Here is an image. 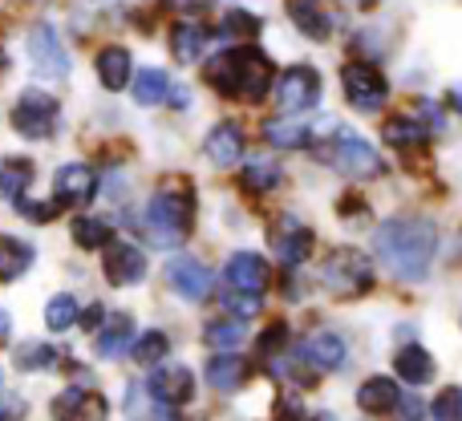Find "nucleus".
<instances>
[{"instance_id": "26", "label": "nucleus", "mask_w": 462, "mask_h": 421, "mask_svg": "<svg viewBox=\"0 0 462 421\" xmlns=\"http://www.w3.org/2000/svg\"><path fill=\"white\" fill-rule=\"evenodd\" d=\"M263 138L280 151H296V146H309L312 142V126L304 118H272L263 122Z\"/></svg>"}, {"instance_id": "20", "label": "nucleus", "mask_w": 462, "mask_h": 421, "mask_svg": "<svg viewBox=\"0 0 462 421\" xmlns=\"http://www.w3.org/2000/svg\"><path fill=\"white\" fill-rule=\"evenodd\" d=\"M239 154H244V130H239L236 122H219L208 134V159L216 162V167H236Z\"/></svg>"}, {"instance_id": "38", "label": "nucleus", "mask_w": 462, "mask_h": 421, "mask_svg": "<svg viewBox=\"0 0 462 421\" xmlns=\"http://www.w3.org/2000/svg\"><path fill=\"white\" fill-rule=\"evenodd\" d=\"M57 365V349H49V344H21L16 349V369H24V373H45V369Z\"/></svg>"}, {"instance_id": "15", "label": "nucleus", "mask_w": 462, "mask_h": 421, "mask_svg": "<svg viewBox=\"0 0 462 421\" xmlns=\"http://www.w3.org/2000/svg\"><path fill=\"white\" fill-rule=\"evenodd\" d=\"M53 195H57V203H65V207H86V203H94V195H97V175L89 167H81V162H69V167L57 170Z\"/></svg>"}, {"instance_id": "46", "label": "nucleus", "mask_w": 462, "mask_h": 421, "mask_svg": "<svg viewBox=\"0 0 462 421\" xmlns=\"http://www.w3.org/2000/svg\"><path fill=\"white\" fill-rule=\"evenodd\" d=\"M447 102H450V105H455V110L462 114V81H458V86H450V94H447Z\"/></svg>"}, {"instance_id": "28", "label": "nucleus", "mask_w": 462, "mask_h": 421, "mask_svg": "<svg viewBox=\"0 0 462 421\" xmlns=\"http://www.w3.org/2000/svg\"><path fill=\"white\" fill-rule=\"evenodd\" d=\"M382 138L390 146H426L430 142V126H426V122H418V118H410V114H402V118H390L382 126Z\"/></svg>"}, {"instance_id": "23", "label": "nucleus", "mask_w": 462, "mask_h": 421, "mask_svg": "<svg viewBox=\"0 0 462 421\" xmlns=\"http://www.w3.org/2000/svg\"><path fill=\"white\" fill-rule=\"evenodd\" d=\"M171 53H175V61H183V65L199 61V57L208 53V29L195 21H179L175 29H171Z\"/></svg>"}, {"instance_id": "32", "label": "nucleus", "mask_w": 462, "mask_h": 421, "mask_svg": "<svg viewBox=\"0 0 462 421\" xmlns=\"http://www.w3.org/2000/svg\"><path fill=\"white\" fill-rule=\"evenodd\" d=\"M203 341L211 344V349H219V352H236L239 344L247 341V328H244V320H211L208 325V333H203Z\"/></svg>"}, {"instance_id": "34", "label": "nucleus", "mask_w": 462, "mask_h": 421, "mask_svg": "<svg viewBox=\"0 0 462 421\" xmlns=\"http://www.w3.org/2000/svg\"><path fill=\"white\" fill-rule=\"evenodd\" d=\"M45 325H49V333H65V328H73L78 325V300H73L69 292L53 296V300L45 304Z\"/></svg>"}, {"instance_id": "19", "label": "nucleus", "mask_w": 462, "mask_h": 421, "mask_svg": "<svg viewBox=\"0 0 462 421\" xmlns=\"http://www.w3.org/2000/svg\"><path fill=\"white\" fill-rule=\"evenodd\" d=\"M288 13H292V24L312 41H328L333 32V16L325 13L320 0H288Z\"/></svg>"}, {"instance_id": "49", "label": "nucleus", "mask_w": 462, "mask_h": 421, "mask_svg": "<svg viewBox=\"0 0 462 421\" xmlns=\"http://www.w3.org/2000/svg\"><path fill=\"white\" fill-rule=\"evenodd\" d=\"M361 5H369V0H361Z\"/></svg>"}, {"instance_id": "45", "label": "nucleus", "mask_w": 462, "mask_h": 421, "mask_svg": "<svg viewBox=\"0 0 462 421\" xmlns=\"http://www.w3.org/2000/svg\"><path fill=\"white\" fill-rule=\"evenodd\" d=\"M280 421H300V414H296V406H292V401H280Z\"/></svg>"}, {"instance_id": "37", "label": "nucleus", "mask_w": 462, "mask_h": 421, "mask_svg": "<svg viewBox=\"0 0 462 421\" xmlns=\"http://www.w3.org/2000/svg\"><path fill=\"white\" fill-rule=\"evenodd\" d=\"M224 32L227 41H239V45H247V41L260 32V16H252L247 8H231V13H224Z\"/></svg>"}, {"instance_id": "16", "label": "nucleus", "mask_w": 462, "mask_h": 421, "mask_svg": "<svg viewBox=\"0 0 462 421\" xmlns=\"http://www.w3.org/2000/svg\"><path fill=\"white\" fill-rule=\"evenodd\" d=\"M106 414H110V406H106L102 393L94 389H65L61 398L53 401V417L57 421H106Z\"/></svg>"}, {"instance_id": "1", "label": "nucleus", "mask_w": 462, "mask_h": 421, "mask_svg": "<svg viewBox=\"0 0 462 421\" xmlns=\"http://www.w3.org/2000/svg\"><path fill=\"white\" fill-rule=\"evenodd\" d=\"M377 260L393 271L398 279H426L434 263V252H439V235H434V223L426 219H385L374 235Z\"/></svg>"}, {"instance_id": "30", "label": "nucleus", "mask_w": 462, "mask_h": 421, "mask_svg": "<svg viewBox=\"0 0 462 421\" xmlns=\"http://www.w3.org/2000/svg\"><path fill=\"white\" fill-rule=\"evenodd\" d=\"M130 94H134L138 105H159L171 97V78L162 69H143L134 81H130Z\"/></svg>"}, {"instance_id": "5", "label": "nucleus", "mask_w": 462, "mask_h": 421, "mask_svg": "<svg viewBox=\"0 0 462 421\" xmlns=\"http://www.w3.org/2000/svg\"><path fill=\"white\" fill-rule=\"evenodd\" d=\"M320 284L333 296H345V300L365 296L369 288H374V263H369V255L357 252V247H337V252L320 263Z\"/></svg>"}, {"instance_id": "40", "label": "nucleus", "mask_w": 462, "mask_h": 421, "mask_svg": "<svg viewBox=\"0 0 462 421\" xmlns=\"http://www.w3.org/2000/svg\"><path fill=\"white\" fill-rule=\"evenodd\" d=\"M260 296H247V292H224V308L231 312V320H252L260 312Z\"/></svg>"}, {"instance_id": "13", "label": "nucleus", "mask_w": 462, "mask_h": 421, "mask_svg": "<svg viewBox=\"0 0 462 421\" xmlns=\"http://www.w3.org/2000/svg\"><path fill=\"white\" fill-rule=\"evenodd\" d=\"M167 279H171V288H175L183 300H208L211 296V271H208V263H199V260H191V255H175V260L167 263Z\"/></svg>"}, {"instance_id": "39", "label": "nucleus", "mask_w": 462, "mask_h": 421, "mask_svg": "<svg viewBox=\"0 0 462 421\" xmlns=\"http://www.w3.org/2000/svg\"><path fill=\"white\" fill-rule=\"evenodd\" d=\"M430 414H434V421H462V389L458 385H450V389H442L439 398H434Z\"/></svg>"}, {"instance_id": "12", "label": "nucleus", "mask_w": 462, "mask_h": 421, "mask_svg": "<svg viewBox=\"0 0 462 421\" xmlns=\"http://www.w3.org/2000/svg\"><path fill=\"white\" fill-rule=\"evenodd\" d=\"M102 271L114 288H130V284H143L146 276V255L138 252L134 243H110L106 247V260H102Z\"/></svg>"}, {"instance_id": "35", "label": "nucleus", "mask_w": 462, "mask_h": 421, "mask_svg": "<svg viewBox=\"0 0 462 421\" xmlns=\"http://www.w3.org/2000/svg\"><path fill=\"white\" fill-rule=\"evenodd\" d=\"M167 352H171L167 333H143V336H134V344H130V357H134L138 365H159Z\"/></svg>"}, {"instance_id": "7", "label": "nucleus", "mask_w": 462, "mask_h": 421, "mask_svg": "<svg viewBox=\"0 0 462 421\" xmlns=\"http://www.w3.org/2000/svg\"><path fill=\"white\" fill-rule=\"evenodd\" d=\"M13 130L29 142H45L57 130V102L45 89H24L13 105Z\"/></svg>"}, {"instance_id": "8", "label": "nucleus", "mask_w": 462, "mask_h": 421, "mask_svg": "<svg viewBox=\"0 0 462 421\" xmlns=\"http://www.w3.org/2000/svg\"><path fill=\"white\" fill-rule=\"evenodd\" d=\"M276 102L288 114H309L320 102V78L312 65H292L284 78L276 81Z\"/></svg>"}, {"instance_id": "41", "label": "nucleus", "mask_w": 462, "mask_h": 421, "mask_svg": "<svg viewBox=\"0 0 462 421\" xmlns=\"http://www.w3.org/2000/svg\"><path fill=\"white\" fill-rule=\"evenodd\" d=\"M393 417H398V421H422L426 417V406L414 398V393H402L398 406H393Z\"/></svg>"}, {"instance_id": "24", "label": "nucleus", "mask_w": 462, "mask_h": 421, "mask_svg": "<svg viewBox=\"0 0 462 421\" xmlns=\"http://www.w3.org/2000/svg\"><path fill=\"white\" fill-rule=\"evenodd\" d=\"M398 398H402V389H398V381H390V377H369V381L357 389V406L365 409V414H393Z\"/></svg>"}, {"instance_id": "17", "label": "nucleus", "mask_w": 462, "mask_h": 421, "mask_svg": "<svg viewBox=\"0 0 462 421\" xmlns=\"http://www.w3.org/2000/svg\"><path fill=\"white\" fill-rule=\"evenodd\" d=\"M296 357L304 361V365H312V369H341L345 365V357H349V349H345V341L337 333H317V336H309V341L296 349Z\"/></svg>"}, {"instance_id": "25", "label": "nucleus", "mask_w": 462, "mask_h": 421, "mask_svg": "<svg viewBox=\"0 0 462 421\" xmlns=\"http://www.w3.org/2000/svg\"><path fill=\"white\" fill-rule=\"evenodd\" d=\"M126 414H130V421H175V409L162 406L143 381H134L126 389Z\"/></svg>"}, {"instance_id": "9", "label": "nucleus", "mask_w": 462, "mask_h": 421, "mask_svg": "<svg viewBox=\"0 0 462 421\" xmlns=\"http://www.w3.org/2000/svg\"><path fill=\"white\" fill-rule=\"evenodd\" d=\"M29 61L41 78H65L69 73V57L61 49V37H57L53 24H32L29 29Z\"/></svg>"}, {"instance_id": "3", "label": "nucleus", "mask_w": 462, "mask_h": 421, "mask_svg": "<svg viewBox=\"0 0 462 421\" xmlns=\"http://www.w3.org/2000/svg\"><path fill=\"white\" fill-rule=\"evenodd\" d=\"M195 223V199L183 183H171L162 191H154L151 207L143 215V231L154 247H179L191 235Z\"/></svg>"}, {"instance_id": "48", "label": "nucleus", "mask_w": 462, "mask_h": 421, "mask_svg": "<svg viewBox=\"0 0 462 421\" xmlns=\"http://www.w3.org/2000/svg\"><path fill=\"white\" fill-rule=\"evenodd\" d=\"M317 421H337L333 414H317Z\"/></svg>"}, {"instance_id": "31", "label": "nucleus", "mask_w": 462, "mask_h": 421, "mask_svg": "<svg viewBox=\"0 0 462 421\" xmlns=\"http://www.w3.org/2000/svg\"><path fill=\"white\" fill-rule=\"evenodd\" d=\"M73 243L86 247V252H94V247H110L114 243V231L106 219H94V215H78L73 219Z\"/></svg>"}, {"instance_id": "42", "label": "nucleus", "mask_w": 462, "mask_h": 421, "mask_svg": "<svg viewBox=\"0 0 462 421\" xmlns=\"http://www.w3.org/2000/svg\"><path fill=\"white\" fill-rule=\"evenodd\" d=\"M284 336H288V328H284V325H272L268 333L260 336V352H263V357H276V352L284 349Z\"/></svg>"}, {"instance_id": "4", "label": "nucleus", "mask_w": 462, "mask_h": 421, "mask_svg": "<svg viewBox=\"0 0 462 421\" xmlns=\"http://www.w3.org/2000/svg\"><path fill=\"white\" fill-rule=\"evenodd\" d=\"M320 159H325L328 167H337L341 175H353V178H377V175H385L382 154H377L361 134H353V130H345V126H337V134L328 138L325 146H320Z\"/></svg>"}, {"instance_id": "43", "label": "nucleus", "mask_w": 462, "mask_h": 421, "mask_svg": "<svg viewBox=\"0 0 462 421\" xmlns=\"http://www.w3.org/2000/svg\"><path fill=\"white\" fill-rule=\"evenodd\" d=\"M16 211H21L24 219H32V223H45V219H53V211H49L45 203H29V199H24V195H21V199H16Z\"/></svg>"}, {"instance_id": "36", "label": "nucleus", "mask_w": 462, "mask_h": 421, "mask_svg": "<svg viewBox=\"0 0 462 421\" xmlns=\"http://www.w3.org/2000/svg\"><path fill=\"white\" fill-rule=\"evenodd\" d=\"M32 178V167L24 159H8L5 167H0V199H21L24 183Z\"/></svg>"}, {"instance_id": "21", "label": "nucleus", "mask_w": 462, "mask_h": 421, "mask_svg": "<svg viewBox=\"0 0 462 421\" xmlns=\"http://www.w3.org/2000/svg\"><path fill=\"white\" fill-rule=\"evenodd\" d=\"M247 381V361L239 352H219L208 361V385L219 393H236Z\"/></svg>"}, {"instance_id": "18", "label": "nucleus", "mask_w": 462, "mask_h": 421, "mask_svg": "<svg viewBox=\"0 0 462 421\" xmlns=\"http://www.w3.org/2000/svg\"><path fill=\"white\" fill-rule=\"evenodd\" d=\"M97 357H122V352L134 344V320L126 316V312H114V316H106V325L97 328Z\"/></svg>"}, {"instance_id": "33", "label": "nucleus", "mask_w": 462, "mask_h": 421, "mask_svg": "<svg viewBox=\"0 0 462 421\" xmlns=\"http://www.w3.org/2000/svg\"><path fill=\"white\" fill-rule=\"evenodd\" d=\"M239 183L247 187V191H276L280 187V167L268 159H255L244 167V175H239Z\"/></svg>"}, {"instance_id": "27", "label": "nucleus", "mask_w": 462, "mask_h": 421, "mask_svg": "<svg viewBox=\"0 0 462 421\" xmlns=\"http://www.w3.org/2000/svg\"><path fill=\"white\" fill-rule=\"evenodd\" d=\"M393 369H398V377H402V381H410V385L434 381V357L422 349V344H406V349H398Z\"/></svg>"}, {"instance_id": "2", "label": "nucleus", "mask_w": 462, "mask_h": 421, "mask_svg": "<svg viewBox=\"0 0 462 421\" xmlns=\"http://www.w3.org/2000/svg\"><path fill=\"white\" fill-rule=\"evenodd\" d=\"M272 57L255 45H231L208 61V81L224 97H239V102H263L272 89Z\"/></svg>"}, {"instance_id": "10", "label": "nucleus", "mask_w": 462, "mask_h": 421, "mask_svg": "<svg viewBox=\"0 0 462 421\" xmlns=\"http://www.w3.org/2000/svg\"><path fill=\"white\" fill-rule=\"evenodd\" d=\"M268 279H272L268 263H263V255H255V252H236V255L227 260V268H224V284H227V292L263 296Z\"/></svg>"}, {"instance_id": "22", "label": "nucleus", "mask_w": 462, "mask_h": 421, "mask_svg": "<svg viewBox=\"0 0 462 421\" xmlns=\"http://www.w3.org/2000/svg\"><path fill=\"white\" fill-rule=\"evenodd\" d=\"M97 78H102L106 89H126L134 81V65H130V53L122 45H106L97 53Z\"/></svg>"}, {"instance_id": "29", "label": "nucleus", "mask_w": 462, "mask_h": 421, "mask_svg": "<svg viewBox=\"0 0 462 421\" xmlns=\"http://www.w3.org/2000/svg\"><path fill=\"white\" fill-rule=\"evenodd\" d=\"M29 263H32V247L24 243V239L0 235V284L24 276V271H29Z\"/></svg>"}, {"instance_id": "47", "label": "nucleus", "mask_w": 462, "mask_h": 421, "mask_svg": "<svg viewBox=\"0 0 462 421\" xmlns=\"http://www.w3.org/2000/svg\"><path fill=\"white\" fill-rule=\"evenodd\" d=\"M8 341V312H0V344Z\"/></svg>"}, {"instance_id": "11", "label": "nucleus", "mask_w": 462, "mask_h": 421, "mask_svg": "<svg viewBox=\"0 0 462 421\" xmlns=\"http://www.w3.org/2000/svg\"><path fill=\"white\" fill-rule=\"evenodd\" d=\"M268 239H272V252H276V260L288 263V268L304 263V255L312 252V231L304 227L300 219H292V215H284V219L272 223Z\"/></svg>"}, {"instance_id": "44", "label": "nucleus", "mask_w": 462, "mask_h": 421, "mask_svg": "<svg viewBox=\"0 0 462 421\" xmlns=\"http://www.w3.org/2000/svg\"><path fill=\"white\" fill-rule=\"evenodd\" d=\"M81 325H86L89 333H97V328L106 325V308H102V304H94V308H86V316H81Z\"/></svg>"}, {"instance_id": "14", "label": "nucleus", "mask_w": 462, "mask_h": 421, "mask_svg": "<svg viewBox=\"0 0 462 421\" xmlns=\"http://www.w3.org/2000/svg\"><path fill=\"white\" fill-rule=\"evenodd\" d=\"M146 389H151L162 406L179 409V406H187V401L195 398V377H191V369L187 365H159L154 369V377L146 381Z\"/></svg>"}, {"instance_id": "6", "label": "nucleus", "mask_w": 462, "mask_h": 421, "mask_svg": "<svg viewBox=\"0 0 462 421\" xmlns=\"http://www.w3.org/2000/svg\"><path fill=\"white\" fill-rule=\"evenodd\" d=\"M341 86H345V97H349L353 110L361 114H374L390 102V81L382 78V69L369 61H345L341 69Z\"/></svg>"}]
</instances>
